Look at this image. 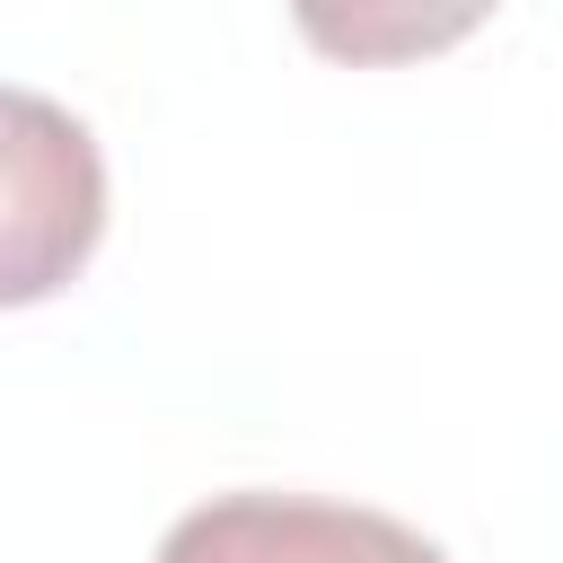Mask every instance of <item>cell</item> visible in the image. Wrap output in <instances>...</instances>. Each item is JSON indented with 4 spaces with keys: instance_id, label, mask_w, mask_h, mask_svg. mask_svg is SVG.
<instances>
[{
    "instance_id": "obj_1",
    "label": "cell",
    "mask_w": 563,
    "mask_h": 563,
    "mask_svg": "<svg viewBox=\"0 0 563 563\" xmlns=\"http://www.w3.org/2000/svg\"><path fill=\"white\" fill-rule=\"evenodd\" d=\"M106 229V176L88 150V123L44 106L35 88L9 97V299H44L62 273L88 264Z\"/></svg>"
},
{
    "instance_id": "obj_2",
    "label": "cell",
    "mask_w": 563,
    "mask_h": 563,
    "mask_svg": "<svg viewBox=\"0 0 563 563\" xmlns=\"http://www.w3.org/2000/svg\"><path fill=\"white\" fill-rule=\"evenodd\" d=\"M150 563H449L422 528L361 510V501H308V493H220L185 510Z\"/></svg>"
},
{
    "instance_id": "obj_3",
    "label": "cell",
    "mask_w": 563,
    "mask_h": 563,
    "mask_svg": "<svg viewBox=\"0 0 563 563\" xmlns=\"http://www.w3.org/2000/svg\"><path fill=\"white\" fill-rule=\"evenodd\" d=\"M501 0H290L299 35L325 53V62H352V70H387V62H422V53H449L466 44Z\"/></svg>"
}]
</instances>
